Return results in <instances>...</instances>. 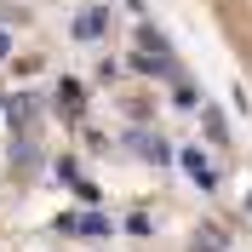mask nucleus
I'll use <instances>...</instances> for the list:
<instances>
[{
  "instance_id": "f257e3e1",
  "label": "nucleus",
  "mask_w": 252,
  "mask_h": 252,
  "mask_svg": "<svg viewBox=\"0 0 252 252\" xmlns=\"http://www.w3.org/2000/svg\"><path fill=\"white\" fill-rule=\"evenodd\" d=\"M178 160H184V172L195 178L201 189H223V172H218V160L206 155V149H195V143H184V149H178Z\"/></svg>"
},
{
  "instance_id": "f03ea898",
  "label": "nucleus",
  "mask_w": 252,
  "mask_h": 252,
  "mask_svg": "<svg viewBox=\"0 0 252 252\" xmlns=\"http://www.w3.org/2000/svg\"><path fill=\"white\" fill-rule=\"evenodd\" d=\"M126 149H132L138 160H155V166H166V160H172L166 138H160V132H149V126H132V132H126Z\"/></svg>"
},
{
  "instance_id": "7ed1b4c3",
  "label": "nucleus",
  "mask_w": 252,
  "mask_h": 252,
  "mask_svg": "<svg viewBox=\"0 0 252 252\" xmlns=\"http://www.w3.org/2000/svg\"><path fill=\"white\" fill-rule=\"evenodd\" d=\"M52 109H58L63 121H80V115H86V86H80V80H58V86H52Z\"/></svg>"
},
{
  "instance_id": "20e7f679",
  "label": "nucleus",
  "mask_w": 252,
  "mask_h": 252,
  "mask_svg": "<svg viewBox=\"0 0 252 252\" xmlns=\"http://www.w3.org/2000/svg\"><path fill=\"white\" fill-rule=\"evenodd\" d=\"M103 29H109V12H103V6H97V12H80V17H75V40H97Z\"/></svg>"
},
{
  "instance_id": "39448f33",
  "label": "nucleus",
  "mask_w": 252,
  "mask_h": 252,
  "mask_svg": "<svg viewBox=\"0 0 252 252\" xmlns=\"http://www.w3.org/2000/svg\"><path fill=\"white\" fill-rule=\"evenodd\" d=\"M6 115H12V126H34V97H29V92L12 97V103H6Z\"/></svg>"
},
{
  "instance_id": "423d86ee",
  "label": "nucleus",
  "mask_w": 252,
  "mask_h": 252,
  "mask_svg": "<svg viewBox=\"0 0 252 252\" xmlns=\"http://www.w3.org/2000/svg\"><path fill=\"white\" fill-rule=\"evenodd\" d=\"M0 58H12V34L6 29H0Z\"/></svg>"
}]
</instances>
